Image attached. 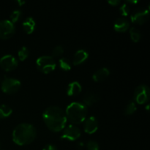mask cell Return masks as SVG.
Returning a JSON list of instances; mask_svg holds the SVG:
<instances>
[{"instance_id": "ac0fdd59", "label": "cell", "mask_w": 150, "mask_h": 150, "mask_svg": "<svg viewBox=\"0 0 150 150\" xmlns=\"http://www.w3.org/2000/svg\"><path fill=\"white\" fill-rule=\"evenodd\" d=\"M13 110L7 105H0V119L7 118L11 115Z\"/></svg>"}, {"instance_id": "8992f818", "label": "cell", "mask_w": 150, "mask_h": 150, "mask_svg": "<svg viewBox=\"0 0 150 150\" xmlns=\"http://www.w3.org/2000/svg\"><path fill=\"white\" fill-rule=\"evenodd\" d=\"M16 32L14 24L9 20L0 21V39L7 40L12 38Z\"/></svg>"}, {"instance_id": "4316f807", "label": "cell", "mask_w": 150, "mask_h": 150, "mask_svg": "<svg viewBox=\"0 0 150 150\" xmlns=\"http://www.w3.org/2000/svg\"><path fill=\"white\" fill-rule=\"evenodd\" d=\"M42 150H57V148L56 147V146L53 144H48L43 148Z\"/></svg>"}, {"instance_id": "f546056e", "label": "cell", "mask_w": 150, "mask_h": 150, "mask_svg": "<svg viewBox=\"0 0 150 150\" xmlns=\"http://www.w3.org/2000/svg\"><path fill=\"white\" fill-rule=\"evenodd\" d=\"M17 2L19 4V6H21V5H23V4H25V1H18Z\"/></svg>"}, {"instance_id": "8fae6325", "label": "cell", "mask_w": 150, "mask_h": 150, "mask_svg": "<svg viewBox=\"0 0 150 150\" xmlns=\"http://www.w3.org/2000/svg\"><path fill=\"white\" fill-rule=\"evenodd\" d=\"M84 131L88 134H93L98 129V122L95 117H89L84 120Z\"/></svg>"}, {"instance_id": "52a82bcc", "label": "cell", "mask_w": 150, "mask_h": 150, "mask_svg": "<svg viewBox=\"0 0 150 150\" xmlns=\"http://www.w3.org/2000/svg\"><path fill=\"white\" fill-rule=\"evenodd\" d=\"M149 98V89L146 85H139L134 92V100L139 105L147 102Z\"/></svg>"}, {"instance_id": "6da1fadb", "label": "cell", "mask_w": 150, "mask_h": 150, "mask_svg": "<svg viewBox=\"0 0 150 150\" xmlns=\"http://www.w3.org/2000/svg\"><path fill=\"white\" fill-rule=\"evenodd\" d=\"M42 119L48 128L55 133L62 131L67 123L65 113L57 106L47 108L42 114Z\"/></svg>"}, {"instance_id": "83f0119b", "label": "cell", "mask_w": 150, "mask_h": 150, "mask_svg": "<svg viewBox=\"0 0 150 150\" xmlns=\"http://www.w3.org/2000/svg\"><path fill=\"white\" fill-rule=\"evenodd\" d=\"M121 1L120 0H110V1H108V3L109 4H111V6H117L120 4Z\"/></svg>"}, {"instance_id": "4dcf8cb0", "label": "cell", "mask_w": 150, "mask_h": 150, "mask_svg": "<svg viewBox=\"0 0 150 150\" xmlns=\"http://www.w3.org/2000/svg\"><path fill=\"white\" fill-rule=\"evenodd\" d=\"M78 146H79V148H82L83 146V144L82 143V142H80V143L78 144Z\"/></svg>"}, {"instance_id": "d6986e66", "label": "cell", "mask_w": 150, "mask_h": 150, "mask_svg": "<svg viewBox=\"0 0 150 150\" xmlns=\"http://www.w3.org/2000/svg\"><path fill=\"white\" fill-rule=\"evenodd\" d=\"M130 38L134 42H139L142 38V34L139 29H136V27H132L130 29Z\"/></svg>"}, {"instance_id": "9c48e42d", "label": "cell", "mask_w": 150, "mask_h": 150, "mask_svg": "<svg viewBox=\"0 0 150 150\" xmlns=\"http://www.w3.org/2000/svg\"><path fill=\"white\" fill-rule=\"evenodd\" d=\"M18 60L12 55H5L0 59V66L5 71L14 70L17 67Z\"/></svg>"}, {"instance_id": "7402d4cb", "label": "cell", "mask_w": 150, "mask_h": 150, "mask_svg": "<svg viewBox=\"0 0 150 150\" xmlns=\"http://www.w3.org/2000/svg\"><path fill=\"white\" fill-rule=\"evenodd\" d=\"M29 50L26 47L23 46L20 50L18 51V59L21 61H24L29 57Z\"/></svg>"}, {"instance_id": "cb8c5ba5", "label": "cell", "mask_w": 150, "mask_h": 150, "mask_svg": "<svg viewBox=\"0 0 150 150\" xmlns=\"http://www.w3.org/2000/svg\"><path fill=\"white\" fill-rule=\"evenodd\" d=\"M86 148L88 150H99L100 146L98 142L95 141H89L86 144Z\"/></svg>"}, {"instance_id": "7a4b0ae2", "label": "cell", "mask_w": 150, "mask_h": 150, "mask_svg": "<svg viewBox=\"0 0 150 150\" xmlns=\"http://www.w3.org/2000/svg\"><path fill=\"white\" fill-rule=\"evenodd\" d=\"M37 131L33 125L22 123L15 127L13 132V141L19 146L29 144L35 139Z\"/></svg>"}, {"instance_id": "e0dca14e", "label": "cell", "mask_w": 150, "mask_h": 150, "mask_svg": "<svg viewBox=\"0 0 150 150\" xmlns=\"http://www.w3.org/2000/svg\"><path fill=\"white\" fill-rule=\"evenodd\" d=\"M99 100V97L98 95L93 92H88L83 97V104L87 106H92L93 104L98 102Z\"/></svg>"}, {"instance_id": "2e32d148", "label": "cell", "mask_w": 150, "mask_h": 150, "mask_svg": "<svg viewBox=\"0 0 150 150\" xmlns=\"http://www.w3.org/2000/svg\"><path fill=\"white\" fill-rule=\"evenodd\" d=\"M109 75V70L108 68H106V67H103V68H100V70H98V71H96L94 73L93 76H92V79L96 82L102 81L105 80Z\"/></svg>"}, {"instance_id": "d6a6232c", "label": "cell", "mask_w": 150, "mask_h": 150, "mask_svg": "<svg viewBox=\"0 0 150 150\" xmlns=\"http://www.w3.org/2000/svg\"><path fill=\"white\" fill-rule=\"evenodd\" d=\"M1 141H0V150H1Z\"/></svg>"}, {"instance_id": "1f68e13d", "label": "cell", "mask_w": 150, "mask_h": 150, "mask_svg": "<svg viewBox=\"0 0 150 150\" xmlns=\"http://www.w3.org/2000/svg\"><path fill=\"white\" fill-rule=\"evenodd\" d=\"M149 105H146V111H149Z\"/></svg>"}, {"instance_id": "30bf717a", "label": "cell", "mask_w": 150, "mask_h": 150, "mask_svg": "<svg viewBox=\"0 0 150 150\" xmlns=\"http://www.w3.org/2000/svg\"><path fill=\"white\" fill-rule=\"evenodd\" d=\"M81 136V131L79 127L74 125H70L64 128L62 139L69 141H76Z\"/></svg>"}, {"instance_id": "7c38bea8", "label": "cell", "mask_w": 150, "mask_h": 150, "mask_svg": "<svg viewBox=\"0 0 150 150\" xmlns=\"http://www.w3.org/2000/svg\"><path fill=\"white\" fill-rule=\"evenodd\" d=\"M130 28V22L125 18H120L115 21L114 29L116 32H125Z\"/></svg>"}, {"instance_id": "5b68a950", "label": "cell", "mask_w": 150, "mask_h": 150, "mask_svg": "<svg viewBox=\"0 0 150 150\" xmlns=\"http://www.w3.org/2000/svg\"><path fill=\"white\" fill-rule=\"evenodd\" d=\"M20 81L12 78L4 77L1 84V89L3 92L6 94H14L19 90L21 87Z\"/></svg>"}, {"instance_id": "277c9868", "label": "cell", "mask_w": 150, "mask_h": 150, "mask_svg": "<svg viewBox=\"0 0 150 150\" xmlns=\"http://www.w3.org/2000/svg\"><path fill=\"white\" fill-rule=\"evenodd\" d=\"M38 70L44 74H48L55 70L57 64L54 59L50 56H42L36 61Z\"/></svg>"}, {"instance_id": "9a60e30c", "label": "cell", "mask_w": 150, "mask_h": 150, "mask_svg": "<svg viewBox=\"0 0 150 150\" xmlns=\"http://www.w3.org/2000/svg\"><path fill=\"white\" fill-rule=\"evenodd\" d=\"M81 85L78 81H73L69 83L67 89V94L68 96H76L81 92Z\"/></svg>"}, {"instance_id": "d4e9b609", "label": "cell", "mask_w": 150, "mask_h": 150, "mask_svg": "<svg viewBox=\"0 0 150 150\" xmlns=\"http://www.w3.org/2000/svg\"><path fill=\"white\" fill-rule=\"evenodd\" d=\"M120 13H121L122 16H127L130 13V7L127 4H123L121 7H120Z\"/></svg>"}, {"instance_id": "44dd1931", "label": "cell", "mask_w": 150, "mask_h": 150, "mask_svg": "<svg viewBox=\"0 0 150 150\" xmlns=\"http://www.w3.org/2000/svg\"><path fill=\"white\" fill-rule=\"evenodd\" d=\"M59 64L62 70L64 71H69L71 69L72 64L70 60L66 58H62L59 60Z\"/></svg>"}, {"instance_id": "603a6c76", "label": "cell", "mask_w": 150, "mask_h": 150, "mask_svg": "<svg viewBox=\"0 0 150 150\" xmlns=\"http://www.w3.org/2000/svg\"><path fill=\"white\" fill-rule=\"evenodd\" d=\"M21 16V12L20 10H14L10 14V21L14 24L15 23H16L20 19Z\"/></svg>"}, {"instance_id": "f1b7e54d", "label": "cell", "mask_w": 150, "mask_h": 150, "mask_svg": "<svg viewBox=\"0 0 150 150\" xmlns=\"http://www.w3.org/2000/svg\"><path fill=\"white\" fill-rule=\"evenodd\" d=\"M139 2V1H137V0H134V1H130V0H128V1H127V3H130V4H136V3ZM126 3V4H127Z\"/></svg>"}, {"instance_id": "3957f363", "label": "cell", "mask_w": 150, "mask_h": 150, "mask_svg": "<svg viewBox=\"0 0 150 150\" xmlns=\"http://www.w3.org/2000/svg\"><path fill=\"white\" fill-rule=\"evenodd\" d=\"M67 120L73 125H79L86 120L87 115V107L82 103H71L64 111Z\"/></svg>"}, {"instance_id": "ba28073f", "label": "cell", "mask_w": 150, "mask_h": 150, "mask_svg": "<svg viewBox=\"0 0 150 150\" xmlns=\"http://www.w3.org/2000/svg\"><path fill=\"white\" fill-rule=\"evenodd\" d=\"M149 18V9H138L135 10L130 16L133 23L142 25L148 21Z\"/></svg>"}, {"instance_id": "5bb4252c", "label": "cell", "mask_w": 150, "mask_h": 150, "mask_svg": "<svg viewBox=\"0 0 150 150\" xmlns=\"http://www.w3.org/2000/svg\"><path fill=\"white\" fill-rule=\"evenodd\" d=\"M23 31L28 35H30L35 31V27H36V22L35 19L32 17H28L27 18L25 19L24 21L22 24Z\"/></svg>"}, {"instance_id": "484cf974", "label": "cell", "mask_w": 150, "mask_h": 150, "mask_svg": "<svg viewBox=\"0 0 150 150\" xmlns=\"http://www.w3.org/2000/svg\"><path fill=\"white\" fill-rule=\"evenodd\" d=\"M63 52H64V49H63L62 47L60 46V45H57L53 50L52 55L54 57H60L63 54Z\"/></svg>"}, {"instance_id": "ffe728a7", "label": "cell", "mask_w": 150, "mask_h": 150, "mask_svg": "<svg viewBox=\"0 0 150 150\" xmlns=\"http://www.w3.org/2000/svg\"><path fill=\"white\" fill-rule=\"evenodd\" d=\"M137 110V107H136V103L133 101H130L127 106L125 107V109L124 111V114L125 116H130L133 115Z\"/></svg>"}, {"instance_id": "4fadbf2b", "label": "cell", "mask_w": 150, "mask_h": 150, "mask_svg": "<svg viewBox=\"0 0 150 150\" xmlns=\"http://www.w3.org/2000/svg\"><path fill=\"white\" fill-rule=\"evenodd\" d=\"M88 57H89V54H88L87 51L83 49L79 50V51H76L74 57H73V64H74V65L81 64L82 63H83L87 59Z\"/></svg>"}]
</instances>
